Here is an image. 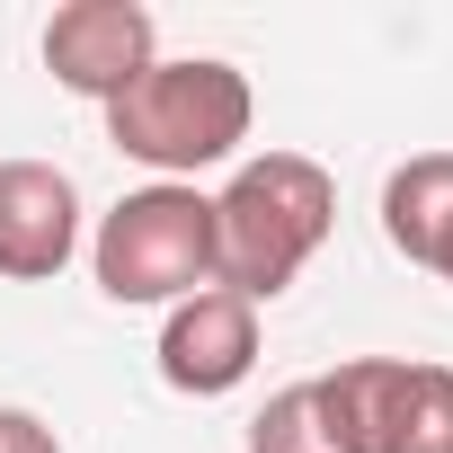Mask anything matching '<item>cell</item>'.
<instances>
[{"instance_id":"5b68a950","label":"cell","mask_w":453,"mask_h":453,"mask_svg":"<svg viewBox=\"0 0 453 453\" xmlns=\"http://www.w3.org/2000/svg\"><path fill=\"white\" fill-rule=\"evenodd\" d=\"M45 72L72 89V98H125L151 63H160V19L142 10V0H63V10L45 19L36 36Z\"/></svg>"},{"instance_id":"3957f363","label":"cell","mask_w":453,"mask_h":453,"mask_svg":"<svg viewBox=\"0 0 453 453\" xmlns=\"http://www.w3.org/2000/svg\"><path fill=\"white\" fill-rule=\"evenodd\" d=\"M89 276L125 311H169V303L204 294L213 285V196L169 187V178L116 196L89 232Z\"/></svg>"},{"instance_id":"30bf717a","label":"cell","mask_w":453,"mask_h":453,"mask_svg":"<svg viewBox=\"0 0 453 453\" xmlns=\"http://www.w3.org/2000/svg\"><path fill=\"white\" fill-rule=\"evenodd\" d=\"M0 453H63V435L36 409H0Z\"/></svg>"},{"instance_id":"52a82bcc","label":"cell","mask_w":453,"mask_h":453,"mask_svg":"<svg viewBox=\"0 0 453 453\" xmlns=\"http://www.w3.org/2000/svg\"><path fill=\"white\" fill-rule=\"evenodd\" d=\"M81 258V187L54 160H0V276L54 285Z\"/></svg>"},{"instance_id":"6da1fadb","label":"cell","mask_w":453,"mask_h":453,"mask_svg":"<svg viewBox=\"0 0 453 453\" xmlns=\"http://www.w3.org/2000/svg\"><path fill=\"white\" fill-rule=\"evenodd\" d=\"M338 232V178L311 151H258L213 196V285L241 303H276Z\"/></svg>"},{"instance_id":"7a4b0ae2","label":"cell","mask_w":453,"mask_h":453,"mask_svg":"<svg viewBox=\"0 0 453 453\" xmlns=\"http://www.w3.org/2000/svg\"><path fill=\"white\" fill-rule=\"evenodd\" d=\"M258 125V98H250V72L222 63V54H178V63H151L125 98H107V142L169 178V187H196V169H222Z\"/></svg>"},{"instance_id":"9c48e42d","label":"cell","mask_w":453,"mask_h":453,"mask_svg":"<svg viewBox=\"0 0 453 453\" xmlns=\"http://www.w3.org/2000/svg\"><path fill=\"white\" fill-rule=\"evenodd\" d=\"M250 453H356V444H347V426H338V409L311 373V382L267 391V409L250 418Z\"/></svg>"},{"instance_id":"277c9868","label":"cell","mask_w":453,"mask_h":453,"mask_svg":"<svg viewBox=\"0 0 453 453\" xmlns=\"http://www.w3.org/2000/svg\"><path fill=\"white\" fill-rule=\"evenodd\" d=\"M356 453H453V365L426 356H347L320 373Z\"/></svg>"},{"instance_id":"8992f818","label":"cell","mask_w":453,"mask_h":453,"mask_svg":"<svg viewBox=\"0 0 453 453\" xmlns=\"http://www.w3.org/2000/svg\"><path fill=\"white\" fill-rule=\"evenodd\" d=\"M151 365H160V382L187 391V400H222V391H241V382L258 373V303L222 294V285L169 303Z\"/></svg>"},{"instance_id":"ba28073f","label":"cell","mask_w":453,"mask_h":453,"mask_svg":"<svg viewBox=\"0 0 453 453\" xmlns=\"http://www.w3.org/2000/svg\"><path fill=\"white\" fill-rule=\"evenodd\" d=\"M382 241L453 285V151H418L382 178Z\"/></svg>"}]
</instances>
